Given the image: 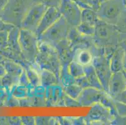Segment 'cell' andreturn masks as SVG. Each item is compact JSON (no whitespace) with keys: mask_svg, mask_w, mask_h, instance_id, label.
Segmentation results:
<instances>
[{"mask_svg":"<svg viewBox=\"0 0 126 125\" xmlns=\"http://www.w3.org/2000/svg\"><path fill=\"white\" fill-rule=\"evenodd\" d=\"M113 99L115 101L126 105V88L122 93L119 94L117 96H115V98H113Z\"/></svg>","mask_w":126,"mask_h":125,"instance_id":"obj_39","label":"cell"},{"mask_svg":"<svg viewBox=\"0 0 126 125\" xmlns=\"http://www.w3.org/2000/svg\"><path fill=\"white\" fill-rule=\"evenodd\" d=\"M65 92L61 84H55L46 88L45 99L47 105L51 106H65Z\"/></svg>","mask_w":126,"mask_h":125,"instance_id":"obj_14","label":"cell"},{"mask_svg":"<svg viewBox=\"0 0 126 125\" xmlns=\"http://www.w3.org/2000/svg\"><path fill=\"white\" fill-rule=\"evenodd\" d=\"M82 21L95 25L98 18L96 10L92 8H83L82 10Z\"/></svg>","mask_w":126,"mask_h":125,"instance_id":"obj_23","label":"cell"},{"mask_svg":"<svg viewBox=\"0 0 126 125\" xmlns=\"http://www.w3.org/2000/svg\"><path fill=\"white\" fill-rule=\"evenodd\" d=\"M110 64L112 73L124 70V51L120 46H117L112 53L110 58Z\"/></svg>","mask_w":126,"mask_h":125,"instance_id":"obj_18","label":"cell"},{"mask_svg":"<svg viewBox=\"0 0 126 125\" xmlns=\"http://www.w3.org/2000/svg\"><path fill=\"white\" fill-rule=\"evenodd\" d=\"M76 29L83 35L93 36L95 33V25L84 21H81L80 23L76 27Z\"/></svg>","mask_w":126,"mask_h":125,"instance_id":"obj_29","label":"cell"},{"mask_svg":"<svg viewBox=\"0 0 126 125\" xmlns=\"http://www.w3.org/2000/svg\"><path fill=\"white\" fill-rule=\"evenodd\" d=\"M77 100L80 106H91L96 103H101L110 110L113 115L118 114L114 99L103 89L89 87L82 90Z\"/></svg>","mask_w":126,"mask_h":125,"instance_id":"obj_4","label":"cell"},{"mask_svg":"<svg viewBox=\"0 0 126 125\" xmlns=\"http://www.w3.org/2000/svg\"><path fill=\"white\" fill-rule=\"evenodd\" d=\"M11 93L13 98L18 99H24L29 96V88L25 86L17 84L11 88Z\"/></svg>","mask_w":126,"mask_h":125,"instance_id":"obj_24","label":"cell"},{"mask_svg":"<svg viewBox=\"0 0 126 125\" xmlns=\"http://www.w3.org/2000/svg\"><path fill=\"white\" fill-rule=\"evenodd\" d=\"M35 64L40 69H45L52 71L60 81L62 66L58 51L54 46L39 42V53Z\"/></svg>","mask_w":126,"mask_h":125,"instance_id":"obj_2","label":"cell"},{"mask_svg":"<svg viewBox=\"0 0 126 125\" xmlns=\"http://www.w3.org/2000/svg\"><path fill=\"white\" fill-rule=\"evenodd\" d=\"M106 1V0H99V3H102L103 1Z\"/></svg>","mask_w":126,"mask_h":125,"instance_id":"obj_43","label":"cell"},{"mask_svg":"<svg viewBox=\"0 0 126 125\" xmlns=\"http://www.w3.org/2000/svg\"><path fill=\"white\" fill-rule=\"evenodd\" d=\"M116 26L119 31L126 36V10L119 18Z\"/></svg>","mask_w":126,"mask_h":125,"instance_id":"obj_31","label":"cell"},{"mask_svg":"<svg viewBox=\"0 0 126 125\" xmlns=\"http://www.w3.org/2000/svg\"><path fill=\"white\" fill-rule=\"evenodd\" d=\"M70 46L74 51L77 49H89L90 51L95 47L93 36H88L81 34L76 28H70L68 35Z\"/></svg>","mask_w":126,"mask_h":125,"instance_id":"obj_12","label":"cell"},{"mask_svg":"<svg viewBox=\"0 0 126 125\" xmlns=\"http://www.w3.org/2000/svg\"><path fill=\"white\" fill-rule=\"evenodd\" d=\"M5 68L8 74L17 78H19L25 70L21 65L13 62H10L6 64Z\"/></svg>","mask_w":126,"mask_h":125,"instance_id":"obj_27","label":"cell"},{"mask_svg":"<svg viewBox=\"0 0 126 125\" xmlns=\"http://www.w3.org/2000/svg\"><path fill=\"white\" fill-rule=\"evenodd\" d=\"M93 39L97 48H115L122 41L126 40V36L118 30L116 25L98 19L95 25Z\"/></svg>","mask_w":126,"mask_h":125,"instance_id":"obj_1","label":"cell"},{"mask_svg":"<svg viewBox=\"0 0 126 125\" xmlns=\"http://www.w3.org/2000/svg\"><path fill=\"white\" fill-rule=\"evenodd\" d=\"M18 84H21V85L25 86H26L27 88H28L30 89V88H32V86H31L30 83L29 82V80H28V77L26 76V72L24 70V71L23 72L22 74H21V76H19V81H18Z\"/></svg>","mask_w":126,"mask_h":125,"instance_id":"obj_36","label":"cell"},{"mask_svg":"<svg viewBox=\"0 0 126 125\" xmlns=\"http://www.w3.org/2000/svg\"><path fill=\"white\" fill-rule=\"evenodd\" d=\"M126 10V0H106L100 3L96 11L98 19L116 25Z\"/></svg>","mask_w":126,"mask_h":125,"instance_id":"obj_5","label":"cell"},{"mask_svg":"<svg viewBox=\"0 0 126 125\" xmlns=\"http://www.w3.org/2000/svg\"><path fill=\"white\" fill-rule=\"evenodd\" d=\"M63 88L64 92L67 96L75 99H77L83 90V89L76 83L63 87Z\"/></svg>","mask_w":126,"mask_h":125,"instance_id":"obj_28","label":"cell"},{"mask_svg":"<svg viewBox=\"0 0 126 125\" xmlns=\"http://www.w3.org/2000/svg\"><path fill=\"white\" fill-rule=\"evenodd\" d=\"M117 113L120 115L126 116V105L114 100Z\"/></svg>","mask_w":126,"mask_h":125,"instance_id":"obj_37","label":"cell"},{"mask_svg":"<svg viewBox=\"0 0 126 125\" xmlns=\"http://www.w3.org/2000/svg\"><path fill=\"white\" fill-rule=\"evenodd\" d=\"M110 125H126V116L117 114L115 116Z\"/></svg>","mask_w":126,"mask_h":125,"instance_id":"obj_35","label":"cell"},{"mask_svg":"<svg viewBox=\"0 0 126 125\" xmlns=\"http://www.w3.org/2000/svg\"><path fill=\"white\" fill-rule=\"evenodd\" d=\"M94 55L89 49H77L74 51V60L83 66L92 65Z\"/></svg>","mask_w":126,"mask_h":125,"instance_id":"obj_20","label":"cell"},{"mask_svg":"<svg viewBox=\"0 0 126 125\" xmlns=\"http://www.w3.org/2000/svg\"><path fill=\"white\" fill-rule=\"evenodd\" d=\"M19 42L22 58L31 65L35 64L39 53V40L36 34L20 28Z\"/></svg>","mask_w":126,"mask_h":125,"instance_id":"obj_6","label":"cell"},{"mask_svg":"<svg viewBox=\"0 0 126 125\" xmlns=\"http://www.w3.org/2000/svg\"><path fill=\"white\" fill-rule=\"evenodd\" d=\"M54 47L58 53L62 66H68L70 63L74 60V51L71 48L68 38L61 41Z\"/></svg>","mask_w":126,"mask_h":125,"instance_id":"obj_15","label":"cell"},{"mask_svg":"<svg viewBox=\"0 0 126 125\" xmlns=\"http://www.w3.org/2000/svg\"><path fill=\"white\" fill-rule=\"evenodd\" d=\"M84 70L85 76L87 78L91 87L104 90L93 65H90L84 66Z\"/></svg>","mask_w":126,"mask_h":125,"instance_id":"obj_22","label":"cell"},{"mask_svg":"<svg viewBox=\"0 0 126 125\" xmlns=\"http://www.w3.org/2000/svg\"><path fill=\"white\" fill-rule=\"evenodd\" d=\"M124 51V70H126V40L122 41L119 45Z\"/></svg>","mask_w":126,"mask_h":125,"instance_id":"obj_40","label":"cell"},{"mask_svg":"<svg viewBox=\"0 0 126 125\" xmlns=\"http://www.w3.org/2000/svg\"><path fill=\"white\" fill-rule=\"evenodd\" d=\"M58 9L70 28H76L82 21V8L74 0H62Z\"/></svg>","mask_w":126,"mask_h":125,"instance_id":"obj_9","label":"cell"},{"mask_svg":"<svg viewBox=\"0 0 126 125\" xmlns=\"http://www.w3.org/2000/svg\"><path fill=\"white\" fill-rule=\"evenodd\" d=\"M75 83L78 84L79 86H80L83 89L85 88H89V87H91L87 78L85 75L75 79Z\"/></svg>","mask_w":126,"mask_h":125,"instance_id":"obj_34","label":"cell"},{"mask_svg":"<svg viewBox=\"0 0 126 125\" xmlns=\"http://www.w3.org/2000/svg\"><path fill=\"white\" fill-rule=\"evenodd\" d=\"M70 26L61 16L38 38L39 42L55 46L57 43L68 38Z\"/></svg>","mask_w":126,"mask_h":125,"instance_id":"obj_7","label":"cell"},{"mask_svg":"<svg viewBox=\"0 0 126 125\" xmlns=\"http://www.w3.org/2000/svg\"><path fill=\"white\" fill-rule=\"evenodd\" d=\"M48 7L41 3H34L23 19L19 28L35 33Z\"/></svg>","mask_w":126,"mask_h":125,"instance_id":"obj_11","label":"cell"},{"mask_svg":"<svg viewBox=\"0 0 126 125\" xmlns=\"http://www.w3.org/2000/svg\"><path fill=\"white\" fill-rule=\"evenodd\" d=\"M64 105H65V106H68V107L80 106V104H79V103L77 99L70 98V96H67L66 94L64 96Z\"/></svg>","mask_w":126,"mask_h":125,"instance_id":"obj_33","label":"cell"},{"mask_svg":"<svg viewBox=\"0 0 126 125\" xmlns=\"http://www.w3.org/2000/svg\"><path fill=\"white\" fill-rule=\"evenodd\" d=\"M122 72H123V74H124V76L125 80H126V70H124H124L122 71Z\"/></svg>","mask_w":126,"mask_h":125,"instance_id":"obj_42","label":"cell"},{"mask_svg":"<svg viewBox=\"0 0 126 125\" xmlns=\"http://www.w3.org/2000/svg\"><path fill=\"white\" fill-rule=\"evenodd\" d=\"M40 68L36 65H31L29 63H26V66L24 67L26 76L28 77L29 82L32 87H37L41 85Z\"/></svg>","mask_w":126,"mask_h":125,"instance_id":"obj_19","label":"cell"},{"mask_svg":"<svg viewBox=\"0 0 126 125\" xmlns=\"http://www.w3.org/2000/svg\"><path fill=\"white\" fill-rule=\"evenodd\" d=\"M19 31L20 28L19 26H14L12 29H10L8 33V46L15 55L18 56L22 57L19 42Z\"/></svg>","mask_w":126,"mask_h":125,"instance_id":"obj_17","label":"cell"},{"mask_svg":"<svg viewBox=\"0 0 126 125\" xmlns=\"http://www.w3.org/2000/svg\"><path fill=\"white\" fill-rule=\"evenodd\" d=\"M109 57L105 55L95 56L92 65L94 67L96 74L105 91L108 93L109 86L112 75Z\"/></svg>","mask_w":126,"mask_h":125,"instance_id":"obj_8","label":"cell"},{"mask_svg":"<svg viewBox=\"0 0 126 125\" xmlns=\"http://www.w3.org/2000/svg\"><path fill=\"white\" fill-rule=\"evenodd\" d=\"M68 70L72 77L75 79L85 75L84 66L73 60L68 65Z\"/></svg>","mask_w":126,"mask_h":125,"instance_id":"obj_25","label":"cell"},{"mask_svg":"<svg viewBox=\"0 0 126 125\" xmlns=\"http://www.w3.org/2000/svg\"><path fill=\"white\" fill-rule=\"evenodd\" d=\"M62 0H34V3H41L47 7H55L58 8Z\"/></svg>","mask_w":126,"mask_h":125,"instance_id":"obj_32","label":"cell"},{"mask_svg":"<svg viewBox=\"0 0 126 125\" xmlns=\"http://www.w3.org/2000/svg\"></svg>","mask_w":126,"mask_h":125,"instance_id":"obj_44","label":"cell"},{"mask_svg":"<svg viewBox=\"0 0 126 125\" xmlns=\"http://www.w3.org/2000/svg\"><path fill=\"white\" fill-rule=\"evenodd\" d=\"M33 4L34 0H9L5 8L0 11V18L6 23L19 27Z\"/></svg>","mask_w":126,"mask_h":125,"instance_id":"obj_3","label":"cell"},{"mask_svg":"<svg viewBox=\"0 0 126 125\" xmlns=\"http://www.w3.org/2000/svg\"><path fill=\"white\" fill-rule=\"evenodd\" d=\"M62 16L59 10L55 7H48L47 10L42 17L36 31V35L38 38L45 31Z\"/></svg>","mask_w":126,"mask_h":125,"instance_id":"obj_13","label":"cell"},{"mask_svg":"<svg viewBox=\"0 0 126 125\" xmlns=\"http://www.w3.org/2000/svg\"><path fill=\"white\" fill-rule=\"evenodd\" d=\"M8 1L9 0H0V11H1L5 8Z\"/></svg>","mask_w":126,"mask_h":125,"instance_id":"obj_41","label":"cell"},{"mask_svg":"<svg viewBox=\"0 0 126 125\" xmlns=\"http://www.w3.org/2000/svg\"><path fill=\"white\" fill-rule=\"evenodd\" d=\"M40 74L41 85L45 88L60 84L59 79L57 78L56 74L51 71L47 70L45 69H40Z\"/></svg>","mask_w":126,"mask_h":125,"instance_id":"obj_21","label":"cell"},{"mask_svg":"<svg viewBox=\"0 0 126 125\" xmlns=\"http://www.w3.org/2000/svg\"><path fill=\"white\" fill-rule=\"evenodd\" d=\"M114 116L109 108L101 103L91 106L87 115L84 117L86 125H110Z\"/></svg>","mask_w":126,"mask_h":125,"instance_id":"obj_10","label":"cell"},{"mask_svg":"<svg viewBox=\"0 0 126 125\" xmlns=\"http://www.w3.org/2000/svg\"><path fill=\"white\" fill-rule=\"evenodd\" d=\"M36 125H58L57 118L50 116L35 117Z\"/></svg>","mask_w":126,"mask_h":125,"instance_id":"obj_30","label":"cell"},{"mask_svg":"<svg viewBox=\"0 0 126 125\" xmlns=\"http://www.w3.org/2000/svg\"><path fill=\"white\" fill-rule=\"evenodd\" d=\"M126 88V83L123 72L119 71L112 73L109 86L108 94L114 98Z\"/></svg>","mask_w":126,"mask_h":125,"instance_id":"obj_16","label":"cell"},{"mask_svg":"<svg viewBox=\"0 0 126 125\" xmlns=\"http://www.w3.org/2000/svg\"><path fill=\"white\" fill-rule=\"evenodd\" d=\"M21 123L23 125H33L35 123V117L33 116H22L21 117Z\"/></svg>","mask_w":126,"mask_h":125,"instance_id":"obj_38","label":"cell"},{"mask_svg":"<svg viewBox=\"0 0 126 125\" xmlns=\"http://www.w3.org/2000/svg\"><path fill=\"white\" fill-rule=\"evenodd\" d=\"M74 83H75V79L68 72V66H62L60 75V84L62 87H65Z\"/></svg>","mask_w":126,"mask_h":125,"instance_id":"obj_26","label":"cell"}]
</instances>
